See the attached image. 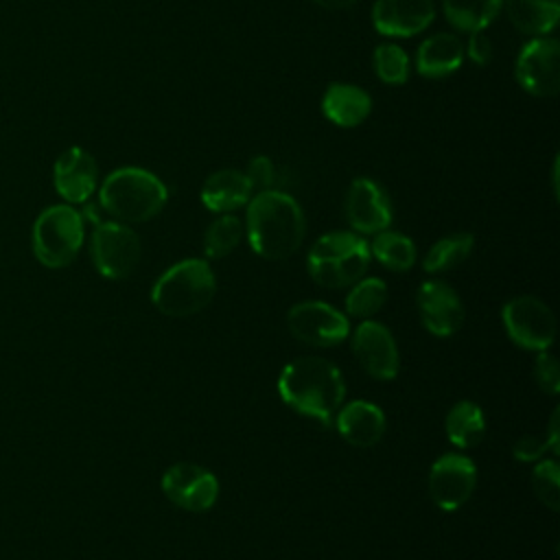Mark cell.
Returning <instances> with one entry per match:
<instances>
[{
    "instance_id": "ba28073f",
    "label": "cell",
    "mask_w": 560,
    "mask_h": 560,
    "mask_svg": "<svg viewBox=\"0 0 560 560\" xmlns=\"http://www.w3.org/2000/svg\"><path fill=\"white\" fill-rule=\"evenodd\" d=\"M501 322L508 337L518 348L542 352L553 343L556 317L551 308L534 295H518L508 300L501 308Z\"/></svg>"
},
{
    "instance_id": "9a60e30c",
    "label": "cell",
    "mask_w": 560,
    "mask_h": 560,
    "mask_svg": "<svg viewBox=\"0 0 560 560\" xmlns=\"http://www.w3.org/2000/svg\"><path fill=\"white\" fill-rule=\"evenodd\" d=\"M416 304L424 328L435 337H451L464 324V304L444 280H427L416 293Z\"/></svg>"
},
{
    "instance_id": "836d02e7",
    "label": "cell",
    "mask_w": 560,
    "mask_h": 560,
    "mask_svg": "<svg viewBox=\"0 0 560 560\" xmlns=\"http://www.w3.org/2000/svg\"><path fill=\"white\" fill-rule=\"evenodd\" d=\"M464 55H466L472 63H477V66L490 63V59H492V55H494V48H492L490 37H486L483 31L470 33L468 42L464 44Z\"/></svg>"
},
{
    "instance_id": "8d00e7d4",
    "label": "cell",
    "mask_w": 560,
    "mask_h": 560,
    "mask_svg": "<svg viewBox=\"0 0 560 560\" xmlns=\"http://www.w3.org/2000/svg\"><path fill=\"white\" fill-rule=\"evenodd\" d=\"M551 179H553V195L558 197V158L553 160V168H551Z\"/></svg>"
},
{
    "instance_id": "5bb4252c",
    "label": "cell",
    "mask_w": 560,
    "mask_h": 560,
    "mask_svg": "<svg viewBox=\"0 0 560 560\" xmlns=\"http://www.w3.org/2000/svg\"><path fill=\"white\" fill-rule=\"evenodd\" d=\"M343 210L350 228L359 234H378L389 230L394 217L385 188L370 177H357L350 184Z\"/></svg>"
},
{
    "instance_id": "2e32d148",
    "label": "cell",
    "mask_w": 560,
    "mask_h": 560,
    "mask_svg": "<svg viewBox=\"0 0 560 560\" xmlns=\"http://www.w3.org/2000/svg\"><path fill=\"white\" fill-rule=\"evenodd\" d=\"M52 184L57 195L68 203H85L98 184V164L81 147H70L55 160Z\"/></svg>"
},
{
    "instance_id": "cb8c5ba5",
    "label": "cell",
    "mask_w": 560,
    "mask_h": 560,
    "mask_svg": "<svg viewBox=\"0 0 560 560\" xmlns=\"http://www.w3.org/2000/svg\"><path fill=\"white\" fill-rule=\"evenodd\" d=\"M503 9V0H442L444 18L464 33H477L490 26Z\"/></svg>"
},
{
    "instance_id": "d6986e66",
    "label": "cell",
    "mask_w": 560,
    "mask_h": 560,
    "mask_svg": "<svg viewBox=\"0 0 560 560\" xmlns=\"http://www.w3.org/2000/svg\"><path fill=\"white\" fill-rule=\"evenodd\" d=\"M464 42L455 33L429 35L416 50L413 66L420 77L444 79L459 70L464 61Z\"/></svg>"
},
{
    "instance_id": "3957f363",
    "label": "cell",
    "mask_w": 560,
    "mask_h": 560,
    "mask_svg": "<svg viewBox=\"0 0 560 560\" xmlns=\"http://www.w3.org/2000/svg\"><path fill=\"white\" fill-rule=\"evenodd\" d=\"M168 201L166 184L140 166L112 171L98 188V206L120 223H144L162 212Z\"/></svg>"
},
{
    "instance_id": "ac0fdd59",
    "label": "cell",
    "mask_w": 560,
    "mask_h": 560,
    "mask_svg": "<svg viewBox=\"0 0 560 560\" xmlns=\"http://www.w3.org/2000/svg\"><path fill=\"white\" fill-rule=\"evenodd\" d=\"M335 427L348 444L370 448L376 446L385 433V413L374 402L352 400L339 407L335 413Z\"/></svg>"
},
{
    "instance_id": "9c48e42d",
    "label": "cell",
    "mask_w": 560,
    "mask_h": 560,
    "mask_svg": "<svg viewBox=\"0 0 560 560\" xmlns=\"http://www.w3.org/2000/svg\"><path fill=\"white\" fill-rule=\"evenodd\" d=\"M521 90L532 96L549 98L560 90V44L556 37L540 35L525 42L514 63Z\"/></svg>"
},
{
    "instance_id": "30bf717a",
    "label": "cell",
    "mask_w": 560,
    "mask_h": 560,
    "mask_svg": "<svg viewBox=\"0 0 560 560\" xmlns=\"http://www.w3.org/2000/svg\"><path fill=\"white\" fill-rule=\"evenodd\" d=\"M287 326L298 341L315 348L337 346L350 332L348 317L319 300H308L291 306L287 313Z\"/></svg>"
},
{
    "instance_id": "7a4b0ae2",
    "label": "cell",
    "mask_w": 560,
    "mask_h": 560,
    "mask_svg": "<svg viewBox=\"0 0 560 560\" xmlns=\"http://www.w3.org/2000/svg\"><path fill=\"white\" fill-rule=\"evenodd\" d=\"M245 232L256 256L284 260L298 252L306 234L302 206L282 190H260L247 201Z\"/></svg>"
},
{
    "instance_id": "7c38bea8",
    "label": "cell",
    "mask_w": 560,
    "mask_h": 560,
    "mask_svg": "<svg viewBox=\"0 0 560 560\" xmlns=\"http://www.w3.org/2000/svg\"><path fill=\"white\" fill-rule=\"evenodd\" d=\"M477 468L462 453H444L429 470V494L444 512L459 510L475 492Z\"/></svg>"
},
{
    "instance_id": "8992f818",
    "label": "cell",
    "mask_w": 560,
    "mask_h": 560,
    "mask_svg": "<svg viewBox=\"0 0 560 560\" xmlns=\"http://www.w3.org/2000/svg\"><path fill=\"white\" fill-rule=\"evenodd\" d=\"M83 236V217L77 208L70 203L50 206L33 223V254L48 269L68 267L77 258Z\"/></svg>"
},
{
    "instance_id": "f546056e",
    "label": "cell",
    "mask_w": 560,
    "mask_h": 560,
    "mask_svg": "<svg viewBox=\"0 0 560 560\" xmlns=\"http://www.w3.org/2000/svg\"><path fill=\"white\" fill-rule=\"evenodd\" d=\"M532 488L542 505L549 510L560 508V466L556 459H538L532 470Z\"/></svg>"
},
{
    "instance_id": "6da1fadb",
    "label": "cell",
    "mask_w": 560,
    "mask_h": 560,
    "mask_svg": "<svg viewBox=\"0 0 560 560\" xmlns=\"http://www.w3.org/2000/svg\"><path fill=\"white\" fill-rule=\"evenodd\" d=\"M278 394L295 413L330 427L343 405L346 383L337 365L322 357L291 359L278 376Z\"/></svg>"
},
{
    "instance_id": "8fae6325",
    "label": "cell",
    "mask_w": 560,
    "mask_h": 560,
    "mask_svg": "<svg viewBox=\"0 0 560 560\" xmlns=\"http://www.w3.org/2000/svg\"><path fill=\"white\" fill-rule=\"evenodd\" d=\"M162 492L173 505L192 514H201L217 503L219 481L208 468L179 462L162 475Z\"/></svg>"
},
{
    "instance_id": "1f68e13d",
    "label": "cell",
    "mask_w": 560,
    "mask_h": 560,
    "mask_svg": "<svg viewBox=\"0 0 560 560\" xmlns=\"http://www.w3.org/2000/svg\"><path fill=\"white\" fill-rule=\"evenodd\" d=\"M243 173L254 192L269 190L276 182V166H273L271 158H267V155H254Z\"/></svg>"
},
{
    "instance_id": "83f0119b",
    "label": "cell",
    "mask_w": 560,
    "mask_h": 560,
    "mask_svg": "<svg viewBox=\"0 0 560 560\" xmlns=\"http://www.w3.org/2000/svg\"><path fill=\"white\" fill-rule=\"evenodd\" d=\"M387 300V284L381 278H361L346 295V311L352 317L370 319Z\"/></svg>"
},
{
    "instance_id": "484cf974",
    "label": "cell",
    "mask_w": 560,
    "mask_h": 560,
    "mask_svg": "<svg viewBox=\"0 0 560 560\" xmlns=\"http://www.w3.org/2000/svg\"><path fill=\"white\" fill-rule=\"evenodd\" d=\"M370 254L392 271H409L416 262V245L409 236L392 230L374 234Z\"/></svg>"
},
{
    "instance_id": "d6a6232c",
    "label": "cell",
    "mask_w": 560,
    "mask_h": 560,
    "mask_svg": "<svg viewBox=\"0 0 560 560\" xmlns=\"http://www.w3.org/2000/svg\"><path fill=\"white\" fill-rule=\"evenodd\" d=\"M551 451L549 440L547 438H534V435H523L521 440H516L512 453L518 462H538L542 459V455Z\"/></svg>"
},
{
    "instance_id": "d590c367",
    "label": "cell",
    "mask_w": 560,
    "mask_h": 560,
    "mask_svg": "<svg viewBox=\"0 0 560 560\" xmlns=\"http://www.w3.org/2000/svg\"><path fill=\"white\" fill-rule=\"evenodd\" d=\"M313 2L319 7H326V9H348V7L357 4L359 0H313Z\"/></svg>"
},
{
    "instance_id": "d4e9b609",
    "label": "cell",
    "mask_w": 560,
    "mask_h": 560,
    "mask_svg": "<svg viewBox=\"0 0 560 560\" xmlns=\"http://www.w3.org/2000/svg\"><path fill=\"white\" fill-rule=\"evenodd\" d=\"M472 247H475L472 234H468V232L448 234L429 247V252L422 260V269L427 273H444V271L462 265L470 256Z\"/></svg>"
},
{
    "instance_id": "277c9868",
    "label": "cell",
    "mask_w": 560,
    "mask_h": 560,
    "mask_svg": "<svg viewBox=\"0 0 560 560\" xmlns=\"http://www.w3.org/2000/svg\"><path fill=\"white\" fill-rule=\"evenodd\" d=\"M370 245L354 232L322 234L308 249V276L326 289L350 287L363 278L370 267Z\"/></svg>"
},
{
    "instance_id": "52a82bcc",
    "label": "cell",
    "mask_w": 560,
    "mask_h": 560,
    "mask_svg": "<svg viewBox=\"0 0 560 560\" xmlns=\"http://www.w3.org/2000/svg\"><path fill=\"white\" fill-rule=\"evenodd\" d=\"M90 254L96 271L109 280H122L140 262L142 245L138 234L120 221L96 223L90 241Z\"/></svg>"
},
{
    "instance_id": "ffe728a7",
    "label": "cell",
    "mask_w": 560,
    "mask_h": 560,
    "mask_svg": "<svg viewBox=\"0 0 560 560\" xmlns=\"http://www.w3.org/2000/svg\"><path fill=\"white\" fill-rule=\"evenodd\" d=\"M372 112V96L352 83H330L322 96V114L337 127H359Z\"/></svg>"
},
{
    "instance_id": "603a6c76",
    "label": "cell",
    "mask_w": 560,
    "mask_h": 560,
    "mask_svg": "<svg viewBox=\"0 0 560 560\" xmlns=\"http://www.w3.org/2000/svg\"><path fill=\"white\" fill-rule=\"evenodd\" d=\"M446 435L459 448L477 446L486 435V418L477 402L459 400L446 413Z\"/></svg>"
},
{
    "instance_id": "5b68a950",
    "label": "cell",
    "mask_w": 560,
    "mask_h": 560,
    "mask_svg": "<svg viewBox=\"0 0 560 560\" xmlns=\"http://www.w3.org/2000/svg\"><path fill=\"white\" fill-rule=\"evenodd\" d=\"M217 293V278L201 258H186L168 267L151 289L153 306L168 317H188L203 311Z\"/></svg>"
},
{
    "instance_id": "4fadbf2b",
    "label": "cell",
    "mask_w": 560,
    "mask_h": 560,
    "mask_svg": "<svg viewBox=\"0 0 560 560\" xmlns=\"http://www.w3.org/2000/svg\"><path fill=\"white\" fill-rule=\"evenodd\" d=\"M352 354L359 365L376 381H392L400 370V357L389 328L365 319L352 332Z\"/></svg>"
},
{
    "instance_id": "f1b7e54d",
    "label": "cell",
    "mask_w": 560,
    "mask_h": 560,
    "mask_svg": "<svg viewBox=\"0 0 560 560\" xmlns=\"http://www.w3.org/2000/svg\"><path fill=\"white\" fill-rule=\"evenodd\" d=\"M376 77L389 85H402L409 79L411 61L398 44H378L372 55Z\"/></svg>"
},
{
    "instance_id": "4dcf8cb0",
    "label": "cell",
    "mask_w": 560,
    "mask_h": 560,
    "mask_svg": "<svg viewBox=\"0 0 560 560\" xmlns=\"http://www.w3.org/2000/svg\"><path fill=\"white\" fill-rule=\"evenodd\" d=\"M534 378L538 383V387L551 396H556L560 392V368L553 354H549L547 350L538 352L536 361H534Z\"/></svg>"
},
{
    "instance_id": "7402d4cb",
    "label": "cell",
    "mask_w": 560,
    "mask_h": 560,
    "mask_svg": "<svg viewBox=\"0 0 560 560\" xmlns=\"http://www.w3.org/2000/svg\"><path fill=\"white\" fill-rule=\"evenodd\" d=\"M510 22L525 35H549L560 20V0H503Z\"/></svg>"
},
{
    "instance_id": "e0dca14e",
    "label": "cell",
    "mask_w": 560,
    "mask_h": 560,
    "mask_svg": "<svg viewBox=\"0 0 560 560\" xmlns=\"http://www.w3.org/2000/svg\"><path fill=\"white\" fill-rule=\"evenodd\" d=\"M433 20V0H374L372 7V24L385 37H413Z\"/></svg>"
},
{
    "instance_id": "4316f807",
    "label": "cell",
    "mask_w": 560,
    "mask_h": 560,
    "mask_svg": "<svg viewBox=\"0 0 560 560\" xmlns=\"http://www.w3.org/2000/svg\"><path fill=\"white\" fill-rule=\"evenodd\" d=\"M243 221L230 212L217 217L203 234V254L208 258H225L232 254L243 238Z\"/></svg>"
},
{
    "instance_id": "e575fe53",
    "label": "cell",
    "mask_w": 560,
    "mask_h": 560,
    "mask_svg": "<svg viewBox=\"0 0 560 560\" xmlns=\"http://www.w3.org/2000/svg\"><path fill=\"white\" fill-rule=\"evenodd\" d=\"M560 409H553L551 413V420H549V431H547V440H549V446H551V453L558 455L560 453Z\"/></svg>"
},
{
    "instance_id": "44dd1931",
    "label": "cell",
    "mask_w": 560,
    "mask_h": 560,
    "mask_svg": "<svg viewBox=\"0 0 560 560\" xmlns=\"http://www.w3.org/2000/svg\"><path fill=\"white\" fill-rule=\"evenodd\" d=\"M254 190L238 168H221L212 173L201 186V203L217 214H225L247 206Z\"/></svg>"
}]
</instances>
